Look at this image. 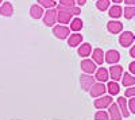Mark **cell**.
<instances>
[{"label":"cell","mask_w":135,"mask_h":120,"mask_svg":"<svg viewBox=\"0 0 135 120\" xmlns=\"http://www.w3.org/2000/svg\"><path fill=\"white\" fill-rule=\"evenodd\" d=\"M83 43V35L78 34V32H74V34H70L69 38H68V45L70 47H76L78 45Z\"/></svg>","instance_id":"obj_17"},{"label":"cell","mask_w":135,"mask_h":120,"mask_svg":"<svg viewBox=\"0 0 135 120\" xmlns=\"http://www.w3.org/2000/svg\"><path fill=\"white\" fill-rule=\"evenodd\" d=\"M128 69H130V73H131L132 76H135V61H132V62L130 63Z\"/></svg>","instance_id":"obj_32"},{"label":"cell","mask_w":135,"mask_h":120,"mask_svg":"<svg viewBox=\"0 0 135 120\" xmlns=\"http://www.w3.org/2000/svg\"><path fill=\"white\" fill-rule=\"evenodd\" d=\"M80 84H81V88L84 92H89L91 88L95 85V77L91 74H85L83 73L81 77H80Z\"/></svg>","instance_id":"obj_5"},{"label":"cell","mask_w":135,"mask_h":120,"mask_svg":"<svg viewBox=\"0 0 135 120\" xmlns=\"http://www.w3.org/2000/svg\"><path fill=\"white\" fill-rule=\"evenodd\" d=\"M53 34L58 39H68L70 35V27L64 26V24H57L53 27Z\"/></svg>","instance_id":"obj_3"},{"label":"cell","mask_w":135,"mask_h":120,"mask_svg":"<svg viewBox=\"0 0 135 120\" xmlns=\"http://www.w3.org/2000/svg\"><path fill=\"white\" fill-rule=\"evenodd\" d=\"M104 54L105 53L101 50L100 47H97V49H95L92 51V59L95 61L96 65H103L104 63Z\"/></svg>","instance_id":"obj_19"},{"label":"cell","mask_w":135,"mask_h":120,"mask_svg":"<svg viewBox=\"0 0 135 120\" xmlns=\"http://www.w3.org/2000/svg\"><path fill=\"white\" fill-rule=\"evenodd\" d=\"M112 101H114V99H112V96H101L99 97V99L95 100V108L96 109H105L107 107H109L112 104Z\"/></svg>","instance_id":"obj_6"},{"label":"cell","mask_w":135,"mask_h":120,"mask_svg":"<svg viewBox=\"0 0 135 120\" xmlns=\"http://www.w3.org/2000/svg\"><path fill=\"white\" fill-rule=\"evenodd\" d=\"M43 23L47 27H51L57 23V8H49L47 11H45Z\"/></svg>","instance_id":"obj_2"},{"label":"cell","mask_w":135,"mask_h":120,"mask_svg":"<svg viewBox=\"0 0 135 120\" xmlns=\"http://www.w3.org/2000/svg\"><path fill=\"white\" fill-rule=\"evenodd\" d=\"M109 3H111V0H97L96 2V8L99 11H107L109 9Z\"/></svg>","instance_id":"obj_24"},{"label":"cell","mask_w":135,"mask_h":120,"mask_svg":"<svg viewBox=\"0 0 135 120\" xmlns=\"http://www.w3.org/2000/svg\"><path fill=\"white\" fill-rule=\"evenodd\" d=\"M95 120H109V115L103 109H99L95 113Z\"/></svg>","instance_id":"obj_27"},{"label":"cell","mask_w":135,"mask_h":120,"mask_svg":"<svg viewBox=\"0 0 135 120\" xmlns=\"http://www.w3.org/2000/svg\"><path fill=\"white\" fill-rule=\"evenodd\" d=\"M84 27V23L80 18H74L72 22H70V31H74V32H78L81 31Z\"/></svg>","instance_id":"obj_23"},{"label":"cell","mask_w":135,"mask_h":120,"mask_svg":"<svg viewBox=\"0 0 135 120\" xmlns=\"http://www.w3.org/2000/svg\"><path fill=\"white\" fill-rule=\"evenodd\" d=\"M3 4V0H0V6H2Z\"/></svg>","instance_id":"obj_37"},{"label":"cell","mask_w":135,"mask_h":120,"mask_svg":"<svg viewBox=\"0 0 135 120\" xmlns=\"http://www.w3.org/2000/svg\"><path fill=\"white\" fill-rule=\"evenodd\" d=\"M70 11H72V15H77V16H78V15L81 14L80 7H77V6H76V7H72V8H70Z\"/></svg>","instance_id":"obj_31"},{"label":"cell","mask_w":135,"mask_h":120,"mask_svg":"<svg viewBox=\"0 0 135 120\" xmlns=\"http://www.w3.org/2000/svg\"><path fill=\"white\" fill-rule=\"evenodd\" d=\"M104 61L109 65H118V62L120 61V54L116 50H108L104 54Z\"/></svg>","instance_id":"obj_8"},{"label":"cell","mask_w":135,"mask_h":120,"mask_svg":"<svg viewBox=\"0 0 135 120\" xmlns=\"http://www.w3.org/2000/svg\"><path fill=\"white\" fill-rule=\"evenodd\" d=\"M76 0H60V6L62 7H66V8H72V7H76Z\"/></svg>","instance_id":"obj_28"},{"label":"cell","mask_w":135,"mask_h":120,"mask_svg":"<svg viewBox=\"0 0 135 120\" xmlns=\"http://www.w3.org/2000/svg\"><path fill=\"white\" fill-rule=\"evenodd\" d=\"M92 51H93V49H92L91 43H81L80 47H78V50H77V54L84 59V58H88L89 56H91Z\"/></svg>","instance_id":"obj_11"},{"label":"cell","mask_w":135,"mask_h":120,"mask_svg":"<svg viewBox=\"0 0 135 120\" xmlns=\"http://www.w3.org/2000/svg\"><path fill=\"white\" fill-rule=\"evenodd\" d=\"M72 11L70 8H66V7H62V6H58L57 7V22L60 24H64L66 26L68 23L72 22Z\"/></svg>","instance_id":"obj_1"},{"label":"cell","mask_w":135,"mask_h":120,"mask_svg":"<svg viewBox=\"0 0 135 120\" xmlns=\"http://www.w3.org/2000/svg\"><path fill=\"white\" fill-rule=\"evenodd\" d=\"M81 69L85 74H92V73H96L97 70V66L93 59H88V58H84L81 61Z\"/></svg>","instance_id":"obj_7"},{"label":"cell","mask_w":135,"mask_h":120,"mask_svg":"<svg viewBox=\"0 0 135 120\" xmlns=\"http://www.w3.org/2000/svg\"><path fill=\"white\" fill-rule=\"evenodd\" d=\"M37 2H38V4H39L41 7L47 8V9H49V8H54L55 4H57L54 0H37Z\"/></svg>","instance_id":"obj_26"},{"label":"cell","mask_w":135,"mask_h":120,"mask_svg":"<svg viewBox=\"0 0 135 120\" xmlns=\"http://www.w3.org/2000/svg\"><path fill=\"white\" fill-rule=\"evenodd\" d=\"M107 91H108L109 96H116V94H119V92H120V86L118 85L116 81H109V82L107 84Z\"/></svg>","instance_id":"obj_22"},{"label":"cell","mask_w":135,"mask_h":120,"mask_svg":"<svg viewBox=\"0 0 135 120\" xmlns=\"http://www.w3.org/2000/svg\"><path fill=\"white\" fill-rule=\"evenodd\" d=\"M108 108H109V109H108L109 120H122V112H120V109H119V105H118V104L112 103Z\"/></svg>","instance_id":"obj_13"},{"label":"cell","mask_w":135,"mask_h":120,"mask_svg":"<svg viewBox=\"0 0 135 120\" xmlns=\"http://www.w3.org/2000/svg\"><path fill=\"white\" fill-rule=\"evenodd\" d=\"M108 15H109L112 19H119V18L123 15V8H122L119 4L112 6V7H109V9H108Z\"/></svg>","instance_id":"obj_20"},{"label":"cell","mask_w":135,"mask_h":120,"mask_svg":"<svg viewBox=\"0 0 135 120\" xmlns=\"http://www.w3.org/2000/svg\"><path fill=\"white\" fill-rule=\"evenodd\" d=\"M107 30L111 32V34H120L123 31V23L116 19L114 20H109L107 23Z\"/></svg>","instance_id":"obj_10"},{"label":"cell","mask_w":135,"mask_h":120,"mask_svg":"<svg viewBox=\"0 0 135 120\" xmlns=\"http://www.w3.org/2000/svg\"><path fill=\"white\" fill-rule=\"evenodd\" d=\"M111 2H114L115 4H120V3L123 2V0H111Z\"/></svg>","instance_id":"obj_36"},{"label":"cell","mask_w":135,"mask_h":120,"mask_svg":"<svg viewBox=\"0 0 135 120\" xmlns=\"http://www.w3.org/2000/svg\"><path fill=\"white\" fill-rule=\"evenodd\" d=\"M76 3H77L78 6H85V3H86V0H76Z\"/></svg>","instance_id":"obj_35"},{"label":"cell","mask_w":135,"mask_h":120,"mask_svg":"<svg viewBox=\"0 0 135 120\" xmlns=\"http://www.w3.org/2000/svg\"><path fill=\"white\" fill-rule=\"evenodd\" d=\"M123 2L126 3V6H131V7L135 6V0H123Z\"/></svg>","instance_id":"obj_33"},{"label":"cell","mask_w":135,"mask_h":120,"mask_svg":"<svg viewBox=\"0 0 135 120\" xmlns=\"http://www.w3.org/2000/svg\"><path fill=\"white\" fill-rule=\"evenodd\" d=\"M14 14V7L9 2H4L2 6H0V15L2 16H12Z\"/></svg>","instance_id":"obj_18"},{"label":"cell","mask_w":135,"mask_h":120,"mask_svg":"<svg viewBox=\"0 0 135 120\" xmlns=\"http://www.w3.org/2000/svg\"><path fill=\"white\" fill-rule=\"evenodd\" d=\"M130 56H131L132 58H135V45L131 46V49H130Z\"/></svg>","instance_id":"obj_34"},{"label":"cell","mask_w":135,"mask_h":120,"mask_svg":"<svg viewBox=\"0 0 135 120\" xmlns=\"http://www.w3.org/2000/svg\"><path fill=\"white\" fill-rule=\"evenodd\" d=\"M123 15H124L126 19H132V18H135V6H134V7L127 6L124 9H123Z\"/></svg>","instance_id":"obj_25"},{"label":"cell","mask_w":135,"mask_h":120,"mask_svg":"<svg viewBox=\"0 0 135 120\" xmlns=\"http://www.w3.org/2000/svg\"><path fill=\"white\" fill-rule=\"evenodd\" d=\"M123 77V68L120 65H114L109 68V78H112V81H119Z\"/></svg>","instance_id":"obj_12"},{"label":"cell","mask_w":135,"mask_h":120,"mask_svg":"<svg viewBox=\"0 0 135 120\" xmlns=\"http://www.w3.org/2000/svg\"><path fill=\"white\" fill-rule=\"evenodd\" d=\"M105 91H107V86L103 82H95V85L91 88L89 93H91L92 97H101V96H104Z\"/></svg>","instance_id":"obj_9"},{"label":"cell","mask_w":135,"mask_h":120,"mask_svg":"<svg viewBox=\"0 0 135 120\" xmlns=\"http://www.w3.org/2000/svg\"><path fill=\"white\" fill-rule=\"evenodd\" d=\"M109 78V72L105 68H99L95 73V80H97L99 82H107Z\"/></svg>","instance_id":"obj_15"},{"label":"cell","mask_w":135,"mask_h":120,"mask_svg":"<svg viewBox=\"0 0 135 120\" xmlns=\"http://www.w3.org/2000/svg\"><path fill=\"white\" fill-rule=\"evenodd\" d=\"M122 84L123 86H134L135 85V77L131 74V73H123V77H122Z\"/></svg>","instance_id":"obj_21"},{"label":"cell","mask_w":135,"mask_h":120,"mask_svg":"<svg viewBox=\"0 0 135 120\" xmlns=\"http://www.w3.org/2000/svg\"><path fill=\"white\" fill-rule=\"evenodd\" d=\"M134 42H135V35L131 31H123L119 37V43L123 47H130Z\"/></svg>","instance_id":"obj_4"},{"label":"cell","mask_w":135,"mask_h":120,"mask_svg":"<svg viewBox=\"0 0 135 120\" xmlns=\"http://www.w3.org/2000/svg\"><path fill=\"white\" fill-rule=\"evenodd\" d=\"M128 109L135 113V97H131V99L128 100Z\"/></svg>","instance_id":"obj_30"},{"label":"cell","mask_w":135,"mask_h":120,"mask_svg":"<svg viewBox=\"0 0 135 120\" xmlns=\"http://www.w3.org/2000/svg\"><path fill=\"white\" fill-rule=\"evenodd\" d=\"M45 15V11H43V7H41L39 4H34L30 7V16L34 18V19H41L43 18Z\"/></svg>","instance_id":"obj_16"},{"label":"cell","mask_w":135,"mask_h":120,"mask_svg":"<svg viewBox=\"0 0 135 120\" xmlns=\"http://www.w3.org/2000/svg\"><path fill=\"white\" fill-rule=\"evenodd\" d=\"M126 97H135V86H130L126 89Z\"/></svg>","instance_id":"obj_29"},{"label":"cell","mask_w":135,"mask_h":120,"mask_svg":"<svg viewBox=\"0 0 135 120\" xmlns=\"http://www.w3.org/2000/svg\"><path fill=\"white\" fill-rule=\"evenodd\" d=\"M116 103L119 105V109L122 112V116H124V117H128L130 116V109H128V107H127V100H126V97H118L116 99Z\"/></svg>","instance_id":"obj_14"}]
</instances>
